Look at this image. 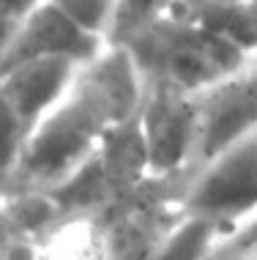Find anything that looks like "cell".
Masks as SVG:
<instances>
[{
    "instance_id": "1",
    "label": "cell",
    "mask_w": 257,
    "mask_h": 260,
    "mask_svg": "<svg viewBox=\"0 0 257 260\" xmlns=\"http://www.w3.org/2000/svg\"><path fill=\"white\" fill-rule=\"evenodd\" d=\"M140 80L129 55L107 44L80 63L71 82L44 115L17 167L6 178V194L47 192L85 165L104 137L137 112Z\"/></svg>"
},
{
    "instance_id": "2",
    "label": "cell",
    "mask_w": 257,
    "mask_h": 260,
    "mask_svg": "<svg viewBox=\"0 0 257 260\" xmlns=\"http://www.w3.org/2000/svg\"><path fill=\"white\" fill-rule=\"evenodd\" d=\"M113 47L129 55L142 85H170L186 93H203L252 60L216 33L172 14L140 25Z\"/></svg>"
},
{
    "instance_id": "3",
    "label": "cell",
    "mask_w": 257,
    "mask_h": 260,
    "mask_svg": "<svg viewBox=\"0 0 257 260\" xmlns=\"http://www.w3.org/2000/svg\"><path fill=\"white\" fill-rule=\"evenodd\" d=\"M197 167L148 173L93 219L101 260H148L189 219L186 192Z\"/></svg>"
},
{
    "instance_id": "4",
    "label": "cell",
    "mask_w": 257,
    "mask_h": 260,
    "mask_svg": "<svg viewBox=\"0 0 257 260\" xmlns=\"http://www.w3.org/2000/svg\"><path fill=\"white\" fill-rule=\"evenodd\" d=\"M148 173V153L140 118L134 112L104 137L85 165H80L58 186L47 189L58 211V224L68 219H96L115 198L140 184Z\"/></svg>"
},
{
    "instance_id": "5",
    "label": "cell",
    "mask_w": 257,
    "mask_h": 260,
    "mask_svg": "<svg viewBox=\"0 0 257 260\" xmlns=\"http://www.w3.org/2000/svg\"><path fill=\"white\" fill-rule=\"evenodd\" d=\"M186 211L219 236L257 216V129L194 170Z\"/></svg>"
},
{
    "instance_id": "6",
    "label": "cell",
    "mask_w": 257,
    "mask_h": 260,
    "mask_svg": "<svg viewBox=\"0 0 257 260\" xmlns=\"http://www.w3.org/2000/svg\"><path fill=\"white\" fill-rule=\"evenodd\" d=\"M140 132L148 170L156 175L197 167L200 140V104L197 93L170 85H142L140 82Z\"/></svg>"
},
{
    "instance_id": "7",
    "label": "cell",
    "mask_w": 257,
    "mask_h": 260,
    "mask_svg": "<svg viewBox=\"0 0 257 260\" xmlns=\"http://www.w3.org/2000/svg\"><path fill=\"white\" fill-rule=\"evenodd\" d=\"M104 41L82 30L77 22L58 11L47 0H39L11 27L6 44L0 47V72L25 66L41 58H71L85 63L104 50Z\"/></svg>"
},
{
    "instance_id": "8",
    "label": "cell",
    "mask_w": 257,
    "mask_h": 260,
    "mask_svg": "<svg viewBox=\"0 0 257 260\" xmlns=\"http://www.w3.org/2000/svg\"><path fill=\"white\" fill-rule=\"evenodd\" d=\"M257 58V0H175L167 11Z\"/></svg>"
},
{
    "instance_id": "9",
    "label": "cell",
    "mask_w": 257,
    "mask_h": 260,
    "mask_svg": "<svg viewBox=\"0 0 257 260\" xmlns=\"http://www.w3.org/2000/svg\"><path fill=\"white\" fill-rule=\"evenodd\" d=\"M216 238H219V233L211 224L189 216V219L178 228V233L172 236L162 249H156L148 260H203L205 252L213 247Z\"/></svg>"
},
{
    "instance_id": "10",
    "label": "cell",
    "mask_w": 257,
    "mask_h": 260,
    "mask_svg": "<svg viewBox=\"0 0 257 260\" xmlns=\"http://www.w3.org/2000/svg\"><path fill=\"white\" fill-rule=\"evenodd\" d=\"M58 11H63L71 22H77L82 30L99 36L104 44L109 39L118 11V0H47Z\"/></svg>"
},
{
    "instance_id": "11",
    "label": "cell",
    "mask_w": 257,
    "mask_h": 260,
    "mask_svg": "<svg viewBox=\"0 0 257 260\" xmlns=\"http://www.w3.org/2000/svg\"><path fill=\"white\" fill-rule=\"evenodd\" d=\"M172 3L175 0H118L115 22H113V30H109L107 44H118V41L126 39L140 25L167 14L172 9Z\"/></svg>"
},
{
    "instance_id": "12",
    "label": "cell",
    "mask_w": 257,
    "mask_h": 260,
    "mask_svg": "<svg viewBox=\"0 0 257 260\" xmlns=\"http://www.w3.org/2000/svg\"><path fill=\"white\" fill-rule=\"evenodd\" d=\"M203 260H257V216L219 236Z\"/></svg>"
},
{
    "instance_id": "13",
    "label": "cell",
    "mask_w": 257,
    "mask_h": 260,
    "mask_svg": "<svg viewBox=\"0 0 257 260\" xmlns=\"http://www.w3.org/2000/svg\"><path fill=\"white\" fill-rule=\"evenodd\" d=\"M14 244V236H11V228H9V216H6V189L0 184V260H3L6 249Z\"/></svg>"
},
{
    "instance_id": "14",
    "label": "cell",
    "mask_w": 257,
    "mask_h": 260,
    "mask_svg": "<svg viewBox=\"0 0 257 260\" xmlns=\"http://www.w3.org/2000/svg\"><path fill=\"white\" fill-rule=\"evenodd\" d=\"M3 260H39L36 249H33V244L27 241H14L9 249H6Z\"/></svg>"
},
{
    "instance_id": "15",
    "label": "cell",
    "mask_w": 257,
    "mask_h": 260,
    "mask_svg": "<svg viewBox=\"0 0 257 260\" xmlns=\"http://www.w3.org/2000/svg\"><path fill=\"white\" fill-rule=\"evenodd\" d=\"M39 0H0V11L3 14H9V17H22V14L27 11V9H33Z\"/></svg>"
},
{
    "instance_id": "16",
    "label": "cell",
    "mask_w": 257,
    "mask_h": 260,
    "mask_svg": "<svg viewBox=\"0 0 257 260\" xmlns=\"http://www.w3.org/2000/svg\"><path fill=\"white\" fill-rule=\"evenodd\" d=\"M14 25H17V17H9V14L0 11V47L6 44V39H9V33H11Z\"/></svg>"
}]
</instances>
